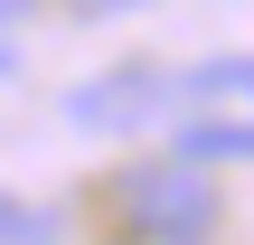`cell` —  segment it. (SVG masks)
I'll list each match as a JSON object with an SVG mask.
<instances>
[{"label":"cell","mask_w":254,"mask_h":245,"mask_svg":"<svg viewBox=\"0 0 254 245\" xmlns=\"http://www.w3.org/2000/svg\"><path fill=\"white\" fill-rule=\"evenodd\" d=\"M123 227L141 245H207L217 236V189H207V170L198 161H151V170H132L123 179Z\"/></svg>","instance_id":"obj_1"},{"label":"cell","mask_w":254,"mask_h":245,"mask_svg":"<svg viewBox=\"0 0 254 245\" xmlns=\"http://www.w3.org/2000/svg\"><path fill=\"white\" fill-rule=\"evenodd\" d=\"M170 104H179V76H170V66L123 57V66L85 76V85L66 94V123H75V132H141V123H160Z\"/></svg>","instance_id":"obj_2"},{"label":"cell","mask_w":254,"mask_h":245,"mask_svg":"<svg viewBox=\"0 0 254 245\" xmlns=\"http://www.w3.org/2000/svg\"><path fill=\"white\" fill-rule=\"evenodd\" d=\"M170 151L198 161V170H217V161H254V113H245V123H179Z\"/></svg>","instance_id":"obj_3"},{"label":"cell","mask_w":254,"mask_h":245,"mask_svg":"<svg viewBox=\"0 0 254 245\" xmlns=\"http://www.w3.org/2000/svg\"><path fill=\"white\" fill-rule=\"evenodd\" d=\"M179 94L189 104H254V57H198L179 76Z\"/></svg>","instance_id":"obj_4"},{"label":"cell","mask_w":254,"mask_h":245,"mask_svg":"<svg viewBox=\"0 0 254 245\" xmlns=\"http://www.w3.org/2000/svg\"><path fill=\"white\" fill-rule=\"evenodd\" d=\"M0 236H9V245H57V208H28V198H9V208H0Z\"/></svg>","instance_id":"obj_5"},{"label":"cell","mask_w":254,"mask_h":245,"mask_svg":"<svg viewBox=\"0 0 254 245\" xmlns=\"http://www.w3.org/2000/svg\"><path fill=\"white\" fill-rule=\"evenodd\" d=\"M75 19H132V9H160V0H66Z\"/></svg>","instance_id":"obj_6"},{"label":"cell","mask_w":254,"mask_h":245,"mask_svg":"<svg viewBox=\"0 0 254 245\" xmlns=\"http://www.w3.org/2000/svg\"><path fill=\"white\" fill-rule=\"evenodd\" d=\"M28 9H38V0H0V19H9V66H19V28H28Z\"/></svg>","instance_id":"obj_7"}]
</instances>
